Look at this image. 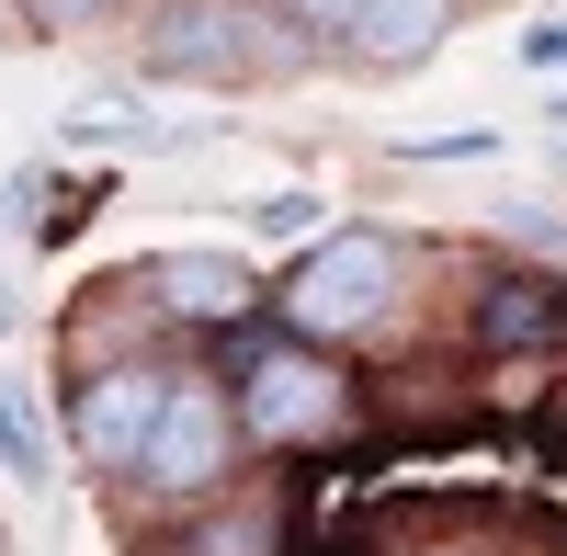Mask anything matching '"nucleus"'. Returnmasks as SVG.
<instances>
[{
    "label": "nucleus",
    "mask_w": 567,
    "mask_h": 556,
    "mask_svg": "<svg viewBox=\"0 0 567 556\" xmlns=\"http://www.w3.org/2000/svg\"><path fill=\"white\" fill-rule=\"evenodd\" d=\"M398 296H409V250L386 239V227H329V239L284 272V330L296 341H363V330H386L398 318Z\"/></svg>",
    "instance_id": "nucleus-1"
},
{
    "label": "nucleus",
    "mask_w": 567,
    "mask_h": 556,
    "mask_svg": "<svg viewBox=\"0 0 567 556\" xmlns=\"http://www.w3.org/2000/svg\"><path fill=\"white\" fill-rule=\"evenodd\" d=\"M136 58H148V80H216V91H239L261 69H296L307 45L272 34L250 0H159L148 34H136Z\"/></svg>",
    "instance_id": "nucleus-2"
},
{
    "label": "nucleus",
    "mask_w": 567,
    "mask_h": 556,
    "mask_svg": "<svg viewBox=\"0 0 567 556\" xmlns=\"http://www.w3.org/2000/svg\"><path fill=\"white\" fill-rule=\"evenodd\" d=\"M341 409H352V375L296 330L239 363V432L250 443H318V432H341Z\"/></svg>",
    "instance_id": "nucleus-3"
},
{
    "label": "nucleus",
    "mask_w": 567,
    "mask_h": 556,
    "mask_svg": "<svg viewBox=\"0 0 567 556\" xmlns=\"http://www.w3.org/2000/svg\"><path fill=\"white\" fill-rule=\"evenodd\" d=\"M239 398H227L216 375H171V409H159V432L148 454H136V477H148L159 500H216L227 466H239Z\"/></svg>",
    "instance_id": "nucleus-4"
},
{
    "label": "nucleus",
    "mask_w": 567,
    "mask_h": 556,
    "mask_svg": "<svg viewBox=\"0 0 567 556\" xmlns=\"http://www.w3.org/2000/svg\"><path fill=\"white\" fill-rule=\"evenodd\" d=\"M159 409H171V363H91V375L69 387V443H80V466L136 477Z\"/></svg>",
    "instance_id": "nucleus-5"
},
{
    "label": "nucleus",
    "mask_w": 567,
    "mask_h": 556,
    "mask_svg": "<svg viewBox=\"0 0 567 556\" xmlns=\"http://www.w3.org/2000/svg\"><path fill=\"white\" fill-rule=\"evenodd\" d=\"M136 296H148V318H182V330H239L261 307V272L239 250H148Z\"/></svg>",
    "instance_id": "nucleus-6"
},
{
    "label": "nucleus",
    "mask_w": 567,
    "mask_h": 556,
    "mask_svg": "<svg viewBox=\"0 0 567 556\" xmlns=\"http://www.w3.org/2000/svg\"><path fill=\"white\" fill-rule=\"evenodd\" d=\"M454 34V0H374L363 23H341L329 45H341L352 69H374V80H398V69H420L432 45Z\"/></svg>",
    "instance_id": "nucleus-7"
},
{
    "label": "nucleus",
    "mask_w": 567,
    "mask_h": 556,
    "mask_svg": "<svg viewBox=\"0 0 567 556\" xmlns=\"http://www.w3.org/2000/svg\"><path fill=\"white\" fill-rule=\"evenodd\" d=\"M477 341L488 352H545L567 341V272H499L477 296Z\"/></svg>",
    "instance_id": "nucleus-8"
},
{
    "label": "nucleus",
    "mask_w": 567,
    "mask_h": 556,
    "mask_svg": "<svg viewBox=\"0 0 567 556\" xmlns=\"http://www.w3.org/2000/svg\"><path fill=\"white\" fill-rule=\"evenodd\" d=\"M182 556H284V523L261 512V500H239V512H205L194 534H182Z\"/></svg>",
    "instance_id": "nucleus-9"
},
{
    "label": "nucleus",
    "mask_w": 567,
    "mask_h": 556,
    "mask_svg": "<svg viewBox=\"0 0 567 556\" xmlns=\"http://www.w3.org/2000/svg\"><path fill=\"white\" fill-rule=\"evenodd\" d=\"M0 466L45 488V421H34V387H0Z\"/></svg>",
    "instance_id": "nucleus-10"
},
{
    "label": "nucleus",
    "mask_w": 567,
    "mask_h": 556,
    "mask_svg": "<svg viewBox=\"0 0 567 556\" xmlns=\"http://www.w3.org/2000/svg\"><path fill=\"white\" fill-rule=\"evenodd\" d=\"M103 12H114V0H23L34 34H69V23H103Z\"/></svg>",
    "instance_id": "nucleus-11"
},
{
    "label": "nucleus",
    "mask_w": 567,
    "mask_h": 556,
    "mask_svg": "<svg viewBox=\"0 0 567 556\" xmlns=\"http://www.w3.org/2000/svg\"><path fill=\"white\" fill-rule=\"evenodd\" d=\"M374 0H284V23H318V34H341V23H363Z\"/></svg>",
    "instance_id": "nucleus-12"
},
{
    "label": "nucleus",
    "mask_w": 567,
    "mask_h": 556,
    "mask_svg": "<svg viewBox=\"0 0 567 556\" xmlns=\"http://www.w3.org/2000/svg\"><path fill=\"white\" fill-rule=\"evenodd\" d=\"M0 45H12V23H0Z\"/></svg>",
    "instance_id": "nucleus-13"
}]
</instances>
